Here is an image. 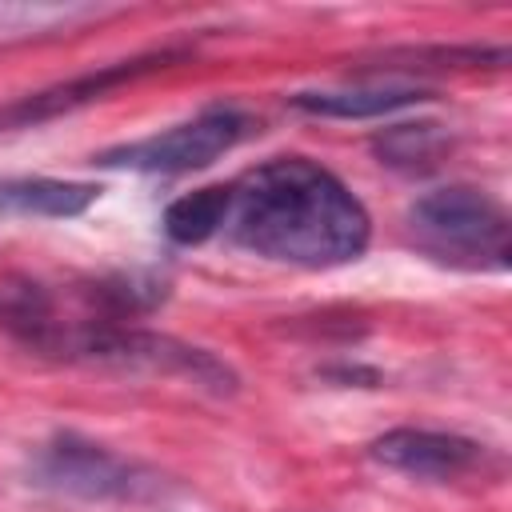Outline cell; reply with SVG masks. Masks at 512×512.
<instances>
[{
    "label": "cell",
    "instance_id": "cell-7",
    "mask_svg": "<svg viewBox=\"0 0 512 512\" xmlns=\"http://www.w3.org/2000/svg\"><path fill=\"white\" fill-rule=\"evenodd\" d=\"M432 100L428 88L420 84H356V88H304L292 92L288 104L308 116H332V120H368V116H388L400 108H416Z\"/></svg>",
    "mask_w": 512,
    "mask_h": 512
},
{
    "label": "cell",
    "instance_id": "cell-9",
    "mask_svg": "<svg viewBox=\"0 0 512 512\" xmlns=\"http://www.w3.org/2000/svg\"><path fill=\"white\" fill-rule=\"evenodd\" d=\"M368 148L388 168H400V172H432L448 156L452 136L436 120H408V124L380 128Z\"/></svg>",
    "mask_w": 512,
    "mask_h": 512
},
{
    "label": "cell",
    "instance_id": "cell-11",
    "mask_svg": "<svg viewBox=\"0 0 512 512\" xmlns=\"http://www.w3.org/2000/svg\"><path fill=\"white\" fill-rule=\"evenodd\" d=\"M232 192L228 184H208L196 192H184L164 208V236L172 244H204L208 236L224 232Z\"/></svg>",
    "mask_w": 512,
    "mask_h": 512
},
{
    "label": "cell",
    "instance_id": "cell-4",
    "mask_svg": "<svg viewBox=\"0 0 512 512\" xmlns=\"http://www.w3.org/2000/svg\"><path fill=\"white\" fill-rule=\"evenodd\" d=\"M252 128H256V120L248 112H240L232 104H212L168 132L104 148L92 156V164L124 168V172H148V176H184V172H200V168L216 164L244 136H252Z\"/></svg>",
    "mask_w": 512,
    "mask_h": 512
},
{
    "label": "cell",
    "instance_id": "cell-6",
    "mask_svg": "<svg viewBox=\"0 0 512 512\" xmlns=\"http://www.w3.org/2000/svg\"><path fill=\"white\" fill-rule=\"evenodd\" d=\"M368 456L392 472L416 476V480H460L476 468H484L488 448L460 436V432H436V428H388L368 444Z\"/></svg>",
    "mask_w": 512,
    "mask_h": 512
},
{
    "label": "cell",
    "instance_id": "cell-8",
    "mask_svg": "<svg viewBox=\"0 0 512 512\" xmlns=\"http://www.w3.org/2000/svg\"><path fill=\"white\" fill-rule=\"evenodd\" d=\"M100 184L56 176H0V216L16 220H72L88 212Z\"/></svg>",
    "mask_w": 512,
    "mask_h": 512
},
{
    "label": "cell",
    "instance_id": "cell-3",
    "mask_svg": "<svg viewBox=\"0 0 512 512\" xmlns=\"http://www.w3.org/2000/svg\"><path fill=\"white\" fill-rule=\"evenodd\" d=\"M32 484L76 496V500H116V504H152L172 492V480L156 468L120 456L76 432H56L32 456Z\"/></svg>",
    "mask_w": 512,
    "mask_h": 512
},
{
    "label": "cell",
    "instance_id": "cell-2",
    "mask_svg": "<svg viewBox=\"0 0 512 512\" xmlns=\"http://www.w3.org/2000/svg\"><path fill=\"white\" fill-rule=\"evenodd\" d=\"M408 240L428 260L456 272H504L512 264L508 212L496 196L472 184L424 192L404 212Z\"/></svg>",
    "mask_w": 512,
    "mask_h": 512
},
{
    "label": "cell",
    "instance_id": "cell-1",
    "mask_svg": "<svg viewBox=\"0 0 512 512\" xmlns=\"http://www.w3.org/2000/svg\"><path fill=\"white\" fill-rule=\"evenodd\" d=\"M228 192L224 236L260 260L320 272L360 260L372 240L360 196L312 156H272Z\"/></svg>",
    "mask_w": 512,
    "mask_h": 512
},
{
    "label": "cell",
    "instance_id": "cell-5",
    "mask_svg": "<svg viewBox=\"0 0 512 512\" xmlns=\"http://www.w3.org/2000/svg\"><path fill=\"white\" fill-rule=\"evenodd\" d=\"M188 60V48H160V52H144V56H132V60H116V64H104V68H92L84 76H72V80H60L52 88H40V92H28L12 104L0 108V132L8 128H32V124H44V120H56L64 112H76L156 68H172Z\"/></svg>",
    "mask_w": 512,
    "mask_h": 512
},
{
    "label": "cell",
    "instance_id": "cell-10",
    "mask_svg": "<svg viewBox=\"0 0 512 512\" xmlns=\"http://www.w3.org/2000/svg\"><path fill=\"white\" fill-rule=\"evenodd\" d=\"M508 48L504 44H436V48H392L376 60H360L356 72H408V68H504Z\"/></svg>",
    "mask_w": 512,
    "mask_h": 512
}]
</instances>
